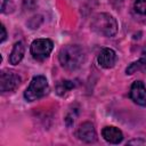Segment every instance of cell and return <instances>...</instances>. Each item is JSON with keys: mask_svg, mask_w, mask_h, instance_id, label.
<instances>
[{"mask_svg": "<svg viewBox=\"0 0 146 146\" xmlns=\"http://www.w3.org/2000/svg\"><path fill=\"white\" fill-rule=\"evenodd\" d=\"M58 59L62 67L67 71H75L83 64L86 52L79 44H67L59 50Z\"/></svg>", "mask_w": 146, "mask_h": 146, "instance_id": "6da1fadb", "label": "cell"}, {"mask_svg": "<svg viewBox=\"0 0 146 146\" xmlns=\"http://www.w3.org/2000/svg\"><path fill=\"white\" fill-rule=\"evenodd\" d=\"M90 27L96 34L111 38L117 32V22L112 15L107 13H99L92 17Z\"/></svg>", "mask_w": 146, "mask_h": 146, "instance_id": "7a4b0ae2", "label": "cell"}, {"mask_svg": "<svg viewBox=\"0 0 146 146\" xmlns=\"http://www.w3.org/2000/svg\"><path fill=\"white\" fill-rule=\"evenodd\" d=\"M49 89L50 88H49L46 76H43V75L33 76V79L31 80L29 87L26 88V90L24 92V98L27 102L38 100V99L44 97L49 92Z\"/></svg>", "mask_w": 146, "mask_h": 146, "instance_id": "3957f363", "label": "cell"}, {"mask_svg": "<svg viewBox=\"0 0 146 146\" xmlns=\"http://www.w3.org/2000/svg\"><path fill=\"white\" fill-rule=\"evenodd\" d=\"M52 48L54 42L50 39H36L31 43L30 51L35 60L42 62L49 57L50 52L52 51Z\"/></svg>", "mask_w": 146, "mask_h": 146, "instance_id": "277c9868", "label": "cell"}, {"mask_svg": "<svg viewBox=\"0 0 146 146\" xmlns=\"http://www.w3.org/2000/svg\"><path fill=\"white\" fill-rule=\"evenodd\" d=\"M21 83V76L13 70H2L0 73V90L1 92L14 91Z\"/></svg>", "mask_w": 146, "mask_h": 146, "instance_id": "5b68a950", "label": "cell"}, {"mask_svg": "<svg viewBox=\"0 0 146 146\" xmlns=\"http://www.w3.org/2000/svg\"><path fill=\"white\" fill-rule=\"evenodd\" d=\"M75 136L84 141V143H94L97 139V133H96V129L94 127V124L91 122H83L81 123L76 131H75Z\"/></svg>", "mask_w": 146, "mask_h": 146, "instance_id": "8992f818", "label": "cell"}, {"mask_svg": "<svg viewBox=\"0 0 146 146\" xmlns=\"http://www.w3.org/2000/svg\"><path fill=\"white\" fill-rule=\"evenodd\" d=\"M129 97L136 104H138L140 106H146V87L143 83V81L138 80L131 84Z\"/></svg>", "mask_w": 146, "mask_h": 146, "instance_id": "52a82bcc", "label": "cell"}, {"mask_svg": "<svg viewBox=\"0 0 146 146\" xmlns=\"http://www.w3.org/2000/svg\"><path fill=\"white\" fill-rule=\"evenodd\" d=\"M116 60H117L116 52L113 49H111V48L102 49V51L98 54V57H97L98 64L102 67H104V68H112V67H114Z\"/></svg>", "mask_w": 146, "mask_h": 146, "instance_id": "ba28073f", "label": "cell"}, {"mask_svg": "<svg viewBox=\"0 0 146 146\" xmlns=\"http://www.w3.org/2000/svg\"><path fill=\"white\" fill-rule=\"evenodd\" d=\"M103 138L111 144H119L123 140L122 131L116 127H105L102 130Z\"/></svg>", "mask_w": 146, "mask_h": 146, "instance_id": "9c48e42d", "label": "cell"}, {"mask_svg": "<svg viewBox=\"0 0 146 146\" xmlns=\"http://www.w3.org/2000/svg\"><path fill=\"white\" fill-rule=\"evenodd\" d=\"M24 51H25V47L23 44L22 41H17L15 42L11 52L9 55V63L13 65H17L24 57Z\"/></svg>", "mask_w": 146, "mask_h": 146, "instance_id": "30bf717a", "label": "cell"}, {"mask_svg": "<svg viewBox=\"0 0 146 146\" xmlns=\"http://www.w3.org/2000/svg\"><path fill=\"white\" fill-rule=\"evenodd\" d=\"M137 71H146V47L143 49L140 58L138 60L131 63L125 70L127 74H133Z\"/></svg>", "mask_w": 146, "mask_h": 146, "instance_id": "8fae6325", "label": "cell"}, {"mask_svg": "<svg viewBox=\"0 0 146 146\" xmlns=\"http://www.w3.org/2000/svg\"><path fill=\"white\" fill-rule=\"evenodd\" d=\"M75 87L74 82L71 81V80H60L56 83V87H55V90H56V94L59 95V96H64L66 92H68L70 90H72L73 88Z\"/></svg>", "mask_w": 146, "mask_h": 146, "instance_id": "7c38bea8", "label": "cell"}, {"mask_svg": "<svg viewBox=\"0 0 146 146\" xmlns=\"http://www.w3.org/2000/svg\"><path fill=\"white\" fill-rule=\"evenodd\" d=\"M135 10L140 15H146V0H136Z\"/></svg>", "mask_w": 146, "mask_h": 146, "instance_id": "4fadbf2b", "label": "cell"}, {"mask_svg": "<svg viewBox=\"0 0 146 146\" xmlns=\"http://www.w3.org/2000/svg\"><path fill=\"white\" fill-rule=\"evenodd\" d=\"M9 6L13 7L10 0H2V1H1V13H2V14L9 13Z\"/></svg>", "mask_w": 146, "mask_h": 146, "instance_id": "5bb4252c", "label": "cell"}, {"mask_svg": "<svg viewBox=\"0 0 146 146\" xmlns=\"http://www.w3.org/2000/svg\"><path fill=\"white\" fill-rule=\"evenodd\" d=\"M1 32H2V34H1V40H0V42H3V41L6 40V38H7V32H6V29H5V25H3V24H1Z\"/></svg>", "mask_w": 146, "mask_h": 146, "instance_id": "9a60e30c", "label": "cell"}, {"mask_svg": "<svg viewBox=\"0 0 146 146\" xmlns=\"http://www.w3.org/2000/svg\"><path fill=\"white\" fill-rule=\"evenodd\" d=\"M145 141H141V140H131L129 144H144Z\"/></svg>", "mask_w": 146, "mask_h": 146, "instance_id": "2e32d148", "label": "cell"}]
</instances>
